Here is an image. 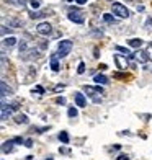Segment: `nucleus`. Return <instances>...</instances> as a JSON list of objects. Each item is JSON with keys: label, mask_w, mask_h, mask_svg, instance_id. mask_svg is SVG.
Segmentation results:
<instances>
[{"label": "nucleus", "mask_w": 152, "mask_h": 160, "mask_svg": "<svg viewBox=\"0 0 152 160\" xmlns=\"http://www.w3.org/2000/svg\"><path fill=\"white\" fill-rule=\"evenodd\" d=\"M111 10H113V15L119 16V18H128V16H129V10H128L123 3H119V2H115V3H113V5H111Z\"/></svg>", "instance_id": "1"}, {"label": "nucleus", "mask_w": 152, "mask_h": 160, "mask_svg": "<svg viewBox=\"0 0 152 160\" xmlns=\"http://www.w3.org/2000/svg\"><path fill=\"white\" fill-rule=\"evenodd\" d=\"M72 49V41L69 39H64V41H59V46H57V56L59 57H65Z\"/></svg>", "instance_id": "2"}, {"label": "nucleus", "mask_w": 152, "mask_h": 160, "mask_svg": "<svg viewBox=\"0 0 152 160\" xmlns=\"http://www.w3.org/2000/svg\"><path fill=\"white\" fill-rule=\"evenodd\" d=\"M85 92H87L88 96H92V100L95 103H100L102 101V96H96V93H103V88L102 87H90V85H85L84 87Z\"/></svg>", "instance_id": "3"}, {"label": "nucleus", "mask_w": 152, "mask_h": 160, "mask_svg": "<svg viewBox=\"0 0 152 160\" xmlns=\"http://www.w3.org/2000/svg\"><path fill=\"white\" fill-rule=\"evenodd\" d=\"M36 31H38V34H41V36H49V34L53 33V26H51L47 21H41L39 25L36 26Z\"/></svg>", "instance_id": "4"}, {"label": "nucleus", "mask_w": 152, "mask_h": 160, "mask_svg": "<svg viewBox=\"0 0 152 160\" xmlns=\"http://www.w3.org/2000/svg\"><path fill=\"white\" fill-rule=\"evenodd\" d=\"M69 20H70V21H74V23H79V25H82V23L85 21L82 12H79L77 8H74V10H70V12H69Z\"/></svg>", "instance_id": "5"}, {"label": "nucleus", "mask_w": 152, "mask_h": 160, "mask_svg": "<svg viewBox=\"0 0 152 160\" xmlns=\"http://www.w3.org/2000/svg\"><path fill=\"white\" fill-rule=\"evenodd\" d=\"M113 57H115L116 65H118L119 69H123V70H126V67H128V61H126V57H123L121 54H115Z\"/></svg>", "instance_id": "6"}, {"label": "nucleus", "mask_w": 152, "mask_h": 160, "mask_svg": "<svg viewBox=\"0 0 152 160\" xmlns=\"http://www.w3.org/2000/svg\"><path fill=\"white\" fill-rule=\"evenodd\" d=\"M75 105L80 106V108H85V106H87V100H85V95H84V93H80V92L75 93Z\"/></svg>", "instance_id": "7"}, {"label": "nucleus", "mask_w": 152, "mask_h": 160, "mask_svg": "<svg viewBox=\"0 0 152 160\" xmlns=\"http://www.w3.org/2000/svg\"><path fill=\"white\" fill-rule=\"evenodd\" d=\"M0 88H2V98H5L7 95H12V88H10L8 85H7V82L5 80H2V83H0Z\"/></svg>", "instance_id": "8"}, {"label": "nucleus", "mask_w": 152, "mask_h": 160, "mask_svg": "<svg viewBox=\"0 0 152 160\" xmlns=\"http://www.w3.org/2000/svg\"><path fill=\"white\" fill-rule=\"evenodd\" d=\"M128 44H129L131 47H134V49H141V46H142V39H141V38H133V39L128 41Z\"/></svg>", "instance_id": "9"}, {"label": "nucleus", "mask_w": 152, "mask_h": 160, "mask_svg": "<svg viewBox=\"0 0 152 160\" xmlns=\"http://www.w3.org/2000/svg\"><path fill=\"white\" fill-rule=\"evenodd\" d=\"M13 144H15L13 141H7V142H3V144H2V152H3V154H10V152L13 150Z\"/></svg>", "instance_id": "10"}, {"label": "nucleus", "mask_w": 152, "mask_h": 160, "mask_svg": "<svg viewBox=\"0 0 152 160\" xmlns=\"http://www.w3.org/2000/svg\"><path fill=\"white\" fill-rule=\"evenodd\" d=\"M57 57H59V56L57 54H54V56H51V69H53L54 72H59V62H57Z\"/></svg>", "instance_id": "11"}, {"label": "nucleus", "mask_w": 152, "mask_h": 160, "mask_svg": "<svg viewBox=\"0 0 152 160\" xmlns=\"http://www.w3.org/2000/svg\"><path fill=\"white\" fill-rule=\"evenodd\" d=\"M147 53H144V51H141V49H137L136 53H134V57L136 59H139L141 62H147V59H149V56H146Z\"/></svg>", "instance_id": "12"}, {"label": "nucleus", "mask_w": 152, "mask_h": 160, "mask_svg": "<svg viewBox=\"0 0 152 160\" xmlns=\"http://www.w3.org/2000/svg\"><path fill=\"white\" fill-rule=\"evenodd\" d=\"M93 80H95V83H98V85H106V83H108V79L102 74H96L95 77H93Z\"/></svg>", "instance_id": "13"}, {"label": "nucleus", "mask_w": 152, "mask_h": 160, "mask_svg": "<svg viewBox=\"0 0 152 160\" xmlns=\"http://www.w3.org/2000/svg\"><path fill=\"white\" fill-rule=\"evenodd\" d=\"M16 44V38L15 36H8V38H3V46H8L13 47Z\"/></svg>", "instance_id": "14"}, {"label": "nucleus", "mask_w": 152, "mask_h": 160, "mask_svg": "<svg viewBox=\"0 0 152 160\" xmlns=\"http://www.w3.org/2000/svg\"><path fill=\"white\" fill-rule=\"evenodd\" d=\"M15 123L16 124H28V116L26 114H18L15 118Z\"/></svg>", "instance_id": "15"}, {"label": "nucleus", "mask_w": 152, "mask_h": 160, "mask_svg": "<svg viewBox=\"0 0 152 160\" xmlns=\"http://www.w3.org/2000/svg\"><path fill=\"white\" fill-rule=\"evenodd\" d=\"M43 16H46V13H44V12H36V10H33V12L30 13L31 20H39V18H43Z\"/></svg>", "instance_id": "16"}, {"label": "nucleus", "mask_w": 152, "mask_h": 160, "mask_svg": "<svg viewBox=\"0 0 152 160\" xmlns=\"http://www.w3.org/2000/svg\"><path fill=\"white\" fill-rule=\"evenodd\" d=\"M103 20H105L106 23H116V18L111 13H103Z\"/></svg>", "instance_id": "17"}, {"label": "nucleus", "mask_w": 152, "mask_h": 160, "mask_svg": "<svg viewBox=\"0 0 152 160\" xmlns=\"http://www.w3.org/2000/svg\"><path fill=\"white\" fill-rule=\"evenodd\" d=\"M115 49H116V51H119V53H123L124 56H133V53H131L128 47H124V46H115Z\"/></svg>", "instance_id": "18"}, {"label": "nucleus", "mask_w": 152, "mask_h": 160, "mask_svg": "<svg viewBox=\"0 0 152 160\" xmlns=\"http://www.w3.org/2000/svg\"><path fill=\"white\" fill-rule=\"evenodd\" d=\"M59 141L62 142V144H69V134L65 133V131H62V133L59 134Z\"/></svg>", "instance_id": "19"}, {"label": "nucleus", "mask_w": 152, "mask_h": 160, "mask_svg": "<svg viewBox=\"0 0 152 160\" xmlns=\"http://www.w3.org/2000/svg\"><path fill=\"white\" fill-rule=\"evenodd\" d=\"M30 5H31V8H33V10H36V8H39V7H41V2H39V0H30Z\"/></svg>", "instance_id": "20"}, {"label": "nucleus", "mask_w": 152, "mask_h": 160, "mask_svg": "<svg viewBox=\"0 0 152 160\" xmlns=\"http://www.w3.org/2000/svg\"><path fill=\"white\" fill-rule=\"evenodd\" d=\"M67 114H69V118H75V116H77V114H79V111L75 110V108H69Z\"/></svg>", "instance_id": "21"}, {"label": "nucleus", "mask_w": 152, "mask_h": 160, "mask_svg": "<svg viewBox=\"0 0 152 160\" xmlns=\"http://www.w3.org/2000/svg\"><path fill=\"white\" fill-rule=\"evenodd\" d=\"M7 3H16V5H25L28 0H5Z\"/></svg>", "instance_id": "22"}, {"label": "nucleus", "mask_w": 152, "mask_h": 160, "mask_svg": "<svg viewBox=\"0 0 152 160\" xmlns=\"http://www.w3.org/2000/svg\"><path fill=\"white\" fill-rule=\"evenodd\" d=\"M84 72H85V64H84V62H80V64H79V67H77V74H84Z\"/></svg>", "instance_id": "23"}, {"label": "nucleus", "mask_w": 152, "mask_h": 160, "mask_svg": "<svg viewBox=\"0 0 152 160\" xmlns=\"http://www.w3.org/2000/svg\"><path fill=\"white\" fill-rule=\"evenodd\" d=\"M34 92L39 93V95H43V93H44V88H43V87H34V88H33V93H34Z\"/></svg>", "instance_id": "24"}, {"label": "nucleus", "mask_w": 152, "mask_h": 160, "mask_svg": "<svg viewBox=\"0 0 152 160\" xmlns=\"http://www.w3.org/2000/svg\"><path fill=\"white\" fill-rule=\"evenodd\" d=\"M56 103H57V105H65V98H64V96H59V98L56 100Z\"/></svg>", "instance_id": "25"}, {"label": "nucleus", "mask_w": 152, "mask_h": 160, "mask_svg": "<svg viewBox=\"0 0 152 160\" xmlns=\"http://www.w3.org/2000/svg\"><path fill=\"white\" fill-rule=\"evenodd\" d=\"M147 56H149V59H152V44H149V47H147Z\"/></svg>", "instance_id": "26"}, {"label": "nucleus", "mask_w": 152, "mask_h": 160, "mask_svg": "<svg viewBox=\"0 0 152 160\" xmlns=\"http://www.w3.org/2000/svg\"><path fill=\"white\" fill-rule=\"evenodd\" d=\"M13 142H15V144H23V139L22 137H15V139H13Z\"/></svg>", "instance_id": "27"}, {"label": "nucleus", "mask_w": 152, "mask_h": 160, "mask_svg": "<svg viewBox=\"0 0 152 160\" xmlns=\"http://www.w3.org/2000/svg\"><path fill=\"white\" fill-rule=\"evenodd\" d=\"M25 144H26V147H31V145H33V141H31V139H26Z\"/></svg>", "instance_id": "28"}, {"label": "nucleus", "mask_w": 152, "mask_h": 160, "mask_svg": "<svg viewBox=\"0 0 152 160\" xmlns=\"http://www.w3.org/2000/svg\"><path fill=\"white\" fill-rule=\"evenodd\" d=\"M118 160H129V157H128V155H124V154H121L118 157Z\"/></svg>", "instance_id": "29"}, {"label": "nucleus", "mask_w": 152, "mask_h": 160, "mask_svg": "<svg viewBox=\"0 0 152 160\" xmlns=\"http://www.w3.org/2000/svg\"><path fill=\"white\" fill-rule=\"evenodd\" d=\"M146 26H147V30H152V28H151V26H152V20H151V18H149V20H147V23H146Z\"/></svg>", "instance_id": "30"}, {"label": "nucleus", "mask_w": 152, "mask_h": 160, "mask_svg": "<svg viewBox=\"0 0 152 160\" xmlns=\"http://www.w3.org/2000/svg\"><path fill=\"white\" fill-rule=\"evenodd\" d=\"M61 90H64V85H57L56 88H54V92H61Z\"/></svg>", "instance_id": "31"}, {"label": "nucleus", "mask_w": 152, "mask_h": 160, "mask_svg": "<svg viewBox=\"0 0 152 160\" xmlns=\"http://www.w3.org/2000/svg\"><path fill=\"white\" fill-rule=\"evenodd\" d=\"M113 77H116V79H126V75H123V74H115Z\"/></svg>", "instance_id": "32"}, {"label": "nucleus", "mask_w": 152, "mask_h": 160, "mask_svg": "<svg viewBox=\"0 0 152 160\" xmlns=\"http://www.w3.org/2000/svg\"><path fill=\"white\" fill-rule=\"evenodd\" d=\"M75 2H77L79 5H85V3H87V0H75Z\"/></svg>", "instance_id": "33"}, {"label": "nucleus", "mask_w": 152, "mask_h": 160, "mask_svg": "<svg viewBox=\"0 0 152 160\" xmlns=\"http://www.w3.org/2000/svg\"><path fill=\"white\" fill-rule=\"evenodd\" d=\"M65 2H67V3H70V2H74V0H65Z\"/></svg>", "instance_id": "34"}, {"label": "nucleus", "mask_w": 152, "mask_h": 160, "mask_svg": "<svg viewBox=\"0 0 152 160\" xmlns=\"http://www.w3.org/2000/svg\"><path fill=\"white\" fill-rule=\"evenodd\" d=\"M46 160H53V157H47V159H46Z\"/></svg>", "instance_id": "35"}]
</instances>
